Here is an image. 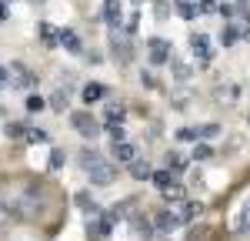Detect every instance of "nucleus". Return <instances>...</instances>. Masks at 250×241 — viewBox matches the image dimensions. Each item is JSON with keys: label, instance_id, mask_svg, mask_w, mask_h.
Segmentation results:
<instances>
[{"label": "nucleus", "instance_id": "1", "mask_svg": "<svg viewBox=\"0 0 250 241\" xmlns=\"http://www.w3.org/2000/svg\"><path fill=\"white\" fill-rule=\"evenodd\" d=\"M70 124H74V131H77L80 138L94 141L97 134H100V124H97V118L90 111H74V114H70Z\"/></svg>", "mask_w": 250, "mask_h": 241}, {"label": "nucleus", "instance_id": "14", "mask_svg": "<svg viewBox=\"0 0 250 241\" xmlns=\"http://www.w3.org/2000/svg\"><path fill=\"white\" fill-rule=\"evenodd\" d=\"M237 37H244V30H237L233 24H227V27H224V34H220V44H224V47H230V44H237Z\"/></svg>", "mask_w": 250, "mask_h": 241}, {"label": "nucleus", "instance_id": "33", "mask_svg": "<svg viewBox=\"0 0 250 241\" xmlns=\"http://www.w3.org/2000/svg\"><path fill=\"white\" fill-rule=\"evenodd\" d=\"M0 20H7V3H0Z\"/></svg>", "mask_w": 250, "mask_h": 241}, {"label": "nucleus", "instance_id": "29", "mask_svg": "<svg viewBox=\"0 0 250 241\" xmlns=\"http://www.w3.org/2000/svg\"><path fill=\"white\" fill-rule=\"evenodd\" d=\"M10 218H14V208L0 201V228H3V224H7V221H10Z\"/></svg>", "mask_w": 250, "mask_h": 241}, {"label": "nucleus", "instance_id": "5", "mask_svg": "<svg viewBox=\"0 0 250 241\" xmlns=\"http://www.w3.org/2000/svg\"><path fill=\"white\" fill-rule=\"evenodd\" d=\"M110 224L114 221H107V218H97V221H87V235L94 241H100V238H107L110 235Z\"/></svg>", "mask_w": 250, "mask_h": 241}, {"label": "nucleus", "instance_id": "10", "mask_svg": "<svg viewBox=\"0 0 250 241\" xmlns=\"http://www.w3.org/2000/svg\"><path fill=\"white\" fill-rule=\"evenodd\" d=\"M177 224H180V215H170V211H160V215H157V231H164V235L173 231Z\"/></svg>", "mask_w": 250, "mask_h": 241}, {"label": "nucleus", "instance_id": "24", "mask_svg": "<svg viewBox=\"0 0 250 241\" xmlns=\"http://www.w3.org/2000/svg\"><path fill=\"white\" fill-rule=\"evenodd\" d=\"M107 134H110V141H114V144H124V138H127L124 124H110V127H107Z\"/></svg>", "mask_w": 250, "mask_h": 241}, {"label": "nucleus", "instance_id": "25", "mask_svg": "<svg viewBox=\"0 0 250 241\" xmlns=\"http://www.w3.org/2000/svg\"><path fill=\"white\" fill-rule=\"evenodd\" d=\"M63 161H67V154H63L60 147H54V151H50V171H60V168H63Z\"/></svg>", "mask_w": 250, "mask_h": 241}, {"label": "nucleus", "instance_id": "28", "mask_svg": "<svg viewBox=\"0 0 250 241\" xmlns=\"http://www.w3.org/2000/svg\"><path fill=\"white\" fill-rule=\"evenodd\" d=\"M193 158H197V161H207V158H213V151L207 147V144H197V147H193Z\"/></svg>", "mask_w": 250, "mask_h": 241}, {"label": "nucleus", "instance_id": "4", "mask_svg": "<svg viewBox=\"0 0 250 241\" xmlns=\"http://www.w3.org/2000/svg\"><path fill=\"white\" fill-rule=\"evenodd\" d=\"M167 50H173L167 40L150 37V60H154V64H167V60H170V54H167Z\"/></svg>", "mask_w": 250, "mask_h": 241}, {"label": "nucleus", "instance_id": "3", "mask_svg": "<svg viewBox=\"0 0 250 241\" xmlns=\"http://www.w3.org/2000/svg\"><path fill=\"white\" fill-rule=\"evenodd\" d=\"M190 50H193V57H200L204 64L213 57V50H210V37L207 34H190Z\"/></svg>", "mask_w": 250, "mask_h": 241}, {"label": "nucleus", "instance_id": "21", "mask_svg": "<svg viewBox=\"0 0 250 241\" xmlns=\"http://www.w3.org/2000/svg\"><path fill=\"white\" fill-rule=\"evenodd\" d=\"M27 141H30V144H47L50 134H47L43 127H27Z\"/></svg>", "mask_w": 250, "mask_h": 241}, {"label": "nucleus", "instance_id": "8", "mask_svg": "<svg viewBox=\"0 0 250 241\" xmlns=\"http://www.w3.org/2000/svg\"><path fill=\"white\" fill-rule=\"evenodd\" d=\"M114 158L124 161V164H134V161H137V147H134V144H127V141H124V144H114Z\"/></svg>", "mask_w": 250, "mask_h": 241}, {"label": "nucleus", "instance_id": "2", "mask_svg": "<svg viewBox=\"0 0 250 241\" xmlns=\"http://www.w3.org/2000/svg\"><path fill=\"white\" fill-rule=\"evenodd\" d=\"M87 174H90V184H97V188H107V184H114L117 168H114V164H107V161H100V164H94Z\"/></svg>", "mask_w": 250, "mask_h": 241}, {"label": "nucleus", "instance_id": "20", "mask_svg": "<svg viewBox=\"0 0 250 241\" xmlns=\"http://www.w3.org/2000/svg\"><path fill=\"white\" fill-rule=\"evenodd\" d=\"M150 181H154L160 191H167V188L173 184V178H170V171H167V168H164V171H157V174H150Z\"/></svg>", "mask_w": 250, "mask_h": 241}, {"label": "nucleus", "instance_id": "15", "mask_svg": "<svg viewBox=\"0 0 250 241\" xmlns=\"http://www.w3.org/2000/svg\"><path fill=\"white\" fill-rule=\"evenodd\" d=\"M47 107H54V111H60V114H63V111H67V91H54V94H50V100H47Z\"/></svg>", "mask_w": 250, "mask_h": 241}, {"label": "nucleus", "instance_id": "16", "mask_svg": "<svg viewBox=\"0 0 250 241\" xmlns=\"http://www.w3.org/2000/svg\"><path fill=\"white\" fill-rule=\"evenodd\" d=\"M100 161H104V154H100V151H90V147L80 154V164H83V171H90L94 164H100Z\"/></svg>", "mask_w": 250, "mask_h": 241}, {"label": "nucleus", "instance_id": "11", "mask_svg": "<svg viewBox=\"0 0 250 241\" xmlns=\"http://www.w3.org/2000/svg\"><path fill=\"white\" fill-rule=\"evenodd\" d=\"M104 20H107L110 27L120 24V3H117V0H107V3H104Z\"/></svg>", "mask_w": 250, "mask_h": 241}, {"label": "nucleus", "instance_id": "13", "mask_svg": "<svg viewBox=\"0 0 250 241\" xmlns=\"http://www.w3.org/2000/svg\"><path fill=\"white\" fill-rule=\"evenodd\" d=\"M104 94H107V91H104V84H87V87H83V100H87V104L100 100Z\"/></svg>", "mask_w": 250, "mask_h": 241}, {"label": "nucleus", "instance_id": "9", "mask_svg": "<svg viewBox=\"0 0 250 241\" xmlns=\"http://www.w3.org/2000/svg\"><path fill=\"white\" fill-rule=\"evenodd\" d=\"M74 201H77L80 211H87V215H100V204H97V201L90 198L87 191H77V194H74Z\"/></svg>", "mask_w": 250, "mask_h": 241}, {"label": "nucleus", "instance_id": "26", "mask_svg": "<svg viewBox=\"0 0 250 241\" xmlns=\"http://www.w3.org/2000/svg\"><path fill=\"white\" fill-rule=\"evenodd\" d=\"M197 215H200V204H184V215H180V224H184V221H193Z\"/></svg>", "mask_w": 250, "mask_h": 241}, {"label": "nucleus", "instance_id": "30", "mask_svg": "<svg viewBox=\"0 0 250 241\" xmlns=\"http://www.w3.org/2000/svg\"><path fill=\"white\" fill-rule=\"evenodd\" d=\"M134 231L137 235H150V224H147L144 218H134Z\"/></svg>", "mask_w": 250, "mask_h": 241}, {"label": "nucleus", "instance_id": "23", "mask_svg": "<svg viewBox=\"0 0 250 241\" xmlns=\"http://www.w3.org/2000/svg\"><path fill=\"white\" fill-rule=\"evenodd\" d=\"M40 37H43V44H47V47H54V44H57V30L43 20V24H40Z\"/></svg>", "mask_w": 250, "mask_h": 241}, {"label": "nucleus", "instance_id": "22", "mask_svg": "<svg viewBox=\"0 0 250 241\" xmlns=\"http://www.w3.org/2000/svg\"><path fill=\"white\" fill-rule=\"evenodd\" d=\"M177 14H180L184 20H193L197 17V7H193L190 0H177Z\"/></svg>", "mask_w": 250, "mask_h": 241}, {"label": "nucleus", "instance_id": "31", "mask_svg": "<svg viewBox=\"0 0 250 241\" xmlns=\"http://www.w3.org/2000/svg\"><path fill=\"white\" fill-rule=\"evenodd\" d=\"M240 228H247V231H250V201L244 204V218H240Z\"/></svg>", "mask_w": 250, "mask_h": 241}, {"label": "nucleus", "instance_id": "17", "mask_svg": "<svg viewBox=\"0 0 250 241\" xmlns=\"http://www.w3.org/2000/svg\"><path fill=\"white\" fill-rule=\"evenodd\" d=\"M184 168H187L184 154L180 151H167V171H184Z\"/></svg>", "mask_w": 250, "mask_h": 241}, {"label": "nucleus", "instance_id": "34", "mask_svg": "<svg viewBox=\"0 0 250 241\" xmlns=\"http://www.w3.org/2000/svg\"><path fill=\"white\" fill-rule=\"evenodd\" d=\"M247 120H250V118H247Z\"/></svg>", "mask_w": 250, "mask_h": 241}, {"label": "nucleus", "instance_id": "7", "mask_svg": "<svg viewBox=\"0 0 250 241\" xmlns=\"http://www.w3.org/2000/svg\"><path fill=\"white\" fill-rule=\"evenodd\" d=\"M57 44H63L70 54H80V50H83V44H80V37L74 34V30H60V34H57Z\"/></svg>", "mask_w": 250, "mask_h": 241}, {"label": "nucleus", "instance_id": "12", "mask_svg": "<svg viewBox=\"0 0 250 241\" xmlns=\"http://www.w3.org/2000/svg\"><path fill=\"white\" fill-rule=\"evenodd\" d=\"M130 174H134L137 181H147L154 171H150V164H147V161H134V164H130Z\"/></svg>", "mask_w": 250, "mask_h": 241}, {"label": "nucleus", "instance_id": "6", "mask_svg": "<svg viewBox=\"0 0 250 241\" xmlns=\"http://www.w3.org/2000/svg\"><path fill=\"white\" fill-rule=\"evenodd\" d=\"M10 74H14V84H17V87H34V80H37L27 67H23V64H14V67H10Z\"/></svg>", "mask_w": 250, "mask_h": 241}, {"label": "nucleus", "instance_id": "19", "mask_svg": "<svg viewBox=\"0 0 250 241\" xmlns=\"http://www.w3.org/2000/svg\"><path fill=\"white\" fill-rule=\"evenodd\" d=\"M23 107H27V111H30V114H40V111H43V107H47V100L40 97V94H30V97L23 100Z\"/></svg>", "mask_w": 250, "mask_h": 241}, {"label": "nucleus", "instance_id": "32", "mask_svg": "<svg viewBox=\"0 0 250 241\" xmlns=\"http://www.w3.org/2000/svg\"><path fill=\"white\" fill-rule=\"evenodd\" d=\"M7 84H10V71H7V67H0V91H3Z\"/></svg>", "mask_w": 250, "mask_h": 241}, {"label": "nucleus", "instance_id": "18", "mask_svg": "<svg viewBox=\"0 0 250 241\" xmlns=\"http://www.w3.org/2000/svg\"><path fill=\"white\" fill-rule=\"evenodd\" d=\"M3 134H7L10 141H20V138H27V127H23V124H17V120H10V124L3 127Z\"/></svg>", "mask_w": 250, "mask_h": 241}, {"label": "nucleus", "instance_id": "27", "mask_svg": "<svg viewBox=\"0 0 250 241\" xmlns=\"http://www.w3.org/2000/svg\"><path fill=\"white\" fill-rule=\"evenodd\" d=\"M107 120H110V124H120V120H124V107H120V104H110V107H107Z\"/></svg>", "mask_w": 250, "mask_h": 241}]
</instances>
